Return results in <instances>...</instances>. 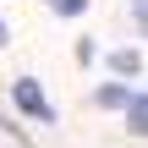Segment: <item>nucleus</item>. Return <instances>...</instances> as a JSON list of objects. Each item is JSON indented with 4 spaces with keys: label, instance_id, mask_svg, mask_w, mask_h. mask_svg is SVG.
Returning <instances> with one entry per match:
<instances>
[{
    "label": "nucleus",
    "instance_id": "obj_3",
    "mask_svg": "<svg viewBox=\"0 0 148 148\" xmlns=\"http://www.w3.org/2000/svg\"><path fill=\"white\" fill-rule=\"evenodd\" d=\"M143 121H148V104H143V93H132V99H126V126H132V137H143Z\"/></svg>",
    "mask_w": 148,
    "mask_h": 148
},
{
    "label": "nucleus",
    "instance_id": "obj_6",
    "mask_svg": "<svg viewBox=\"0 0 148 148\" xmlns=\"http://www.w3.org/2000/svg\"><path fill=\"white\" fill-rule=\"evenodd\" d=\"M0 44H5V22H0Z\"/></svg>",
    "mask_w": 148,
    "mask_h": 148
},
{
    "label": "nucleus",
    "instance_id": "obj_4",
    "mask_svg": "<svg viewBox=\"0 0 148 148\" xmlns=\"http://www.w3.org/2000/svg\"><path fill=\"white\" fill-rule=\"evenodd\" d=\"M110 66L132 77V71H143V55H137V49H121V55H110Z\"/></svg>",
    "mask_w": 148,
    "mask_h": 148
},
{
    "label": "nucleus",
    "instance_id": "obj_5",
    "mask_svg": "<svg viewBox=\"0 0 148 148\" xmlns=\"http://www.w3.org/2000/svg\"><path fill=\"white\" fill-rule=\"evenodd\" d=\"M55 11H60V16H82V11H88V0H55Z\"/></svg>",
    "mask_w": 148,
    "mask_h": 148
},
{
    "label": "nucleus",
    "instance_id": "obj_2",
    "mask_svg": "<svg viewBox=\"0 0 148 148\" xmlns=\"http://www.w3.org/2000/svg\"><path fill=\"white\" fill-rule=\"evenodd\" d=\"M126 99H132V88H121V82H104V88L93 93V104H99V110H121Z\"/></svg>",
    "mask_w": 148,
    "mask_h": 148
},
{
    "label": "nucleus",
    "instance_id": "obj_1",
    "mask_svg": "<svg viewBox=\"0 0 148 148\" xmlns=\"http://www.w3.org/2000/svg\"><path fill=\"white\" fill-rule=\"evenodd\" d=\"M11 104H16L22 115H33L38 126H55V104L44 99V88H38L33 77H16V82H11Z\"/></svg>",
    "mask_w": 148,
    "mask_h": 148
}]
</instances>
